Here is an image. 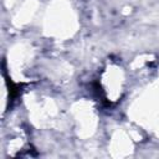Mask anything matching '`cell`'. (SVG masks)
Segmentation results:
<instances>
[{
	"label": "cell",
	"instance_id": "obj_1",
	"mask_svg": "<svg viewBox=\"0 0 159 159\" xmlns=\"http://www.w3.org/2000/svg\"><path fill=\"white\" fill-rule=\"evenodd\" d=\"M125 86V76L122 67L116 63L107 65L98 78V91L102 98L108 103H116L120 99Z\"/></svg>",
	"mask_w": 159,
	"mask_h": 159
}]
</instances>
